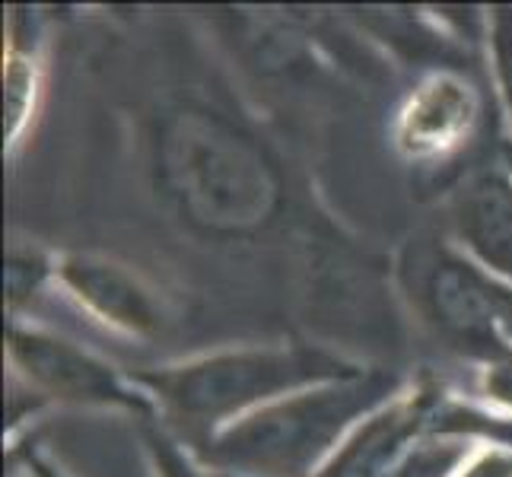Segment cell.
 <instances>
[{
  "mask_svg": "<svg viewBox=\"0 0 512 477\" xmlns=\"http://www.w3.org/2000/svg\"><path fill=\"white\" fill-rule=\"evenodd\" d=\"M156 182L182 220L207 236H249L280 207V175L249 134L201 109L156 131Z\"/></svg>",
  "mask_w": 512,
  "mask_h": 477,
  "instance_id": "1",
  "label": "cell"
},
{
  "mask_svg": "<svg viewBox=\"0 0 512 477\" xmlns=\"http://www.w3.org/2000/svg\"><path fill=\"white\" fill-rule=\"evenodd\" d=\"M385 392L388 379L373 376L353 379L350 385L328 388V392L290 398L223 433L207 458L226 468L268 477H296L353 417L376 404Z\"/></svg>",
  "mask_w": 512,
  "mask_h": 477,
  "instance_id": "2",
  "label": "cell"
},
{
  "mask_svg": "<svg viewBox=\"0 0 512 477\" xmlns=\"http://www.w3.org/2000/svg\"><path fill=\"white\" fill-rule=\"evenodd\" d=\"M357 379L353 369H341L322 353L306 350H264V353H226L185 369L144 376L169 408L194 423H214L258 398L315 379Z\"/></svg>",
  "mask_w": 512,
  "mask_h": 477,
  "instance_id": "3",
  "label": "cell"
},
{
  "mask_svg": "<svg viewBox=\"0 0 512 477\" xmlns=\"http://www.w3.org/2000/svg\"><path fill=\"white\" fill-rule=\"evenodd\" d=\"M414 299L423 315L468 347L490 350L503 328L509 290L493 287L471 264L449 252L414 255Z\"/></svg>",
  "mask_w": 512,
  "mask_h": 477,
  "instance_id": "4",
  "label": "cell"
},
{
  "mask_svg": "<svg viewBox=\"0 0 512 477\" xmlns=\"http://www.w3.org/2000/svg\"><path fill=\"white\" fill-rule=\"evenodd\" d=\"M10 350L26 373L39 385H45L51 395L74 398V401L131 404V398L121 392L118 379L109 373V366L96 363L93 357H86L83 350L70 347L64 341L16 331L10 338Z\"/></svg>",
  "mask_w": 512,
  "mask_h": 477,
  "instance_id": "5",
  "label": "cell"
},
{
  "mask_svg": "<svg viewBox=\"0 0 512 477\" xmlns=\"http://www.w3.org/2000/svg\"><path fill=\"white\" fill-rule=\"evenodd\" d=\"M61 274L67 284L77 290L80 299H86L102 318H109V322L121 328L150 331L160 322L150 296L140 290L125 271L112 268V264L93 261V258H67Z\"/></svg>",
  "mask_w": 512,
  "mask_h": 477,
  "instance_id": "6",
  "label": "cell"
},
{
  "mask_svg": "<svg viewBox=\"0 0 512 477\" xmlns=\"http://www.w3.org/2000/svg\"><path fill=\"white\" fill-rule=\"evenodd\" d=\"M462 236L493 268L512 274V185L506 179H484L458 207Z\"/></svg>",
  "mask_w": 512,
  "mask_h": 477,
  "instance_id": "7",
  "label": "cell"
},
{
  "mask_svg": "<svg viewBox=\"0 0 512 477\" xmlns=\"http://www.w3.org/2000/svg\"><path fill=\"white\" fill-rule=\"evenodd\" d=\"M468 121V96L458 86H436L420 105L411 109L408 131L414 147H443Z\"/></svg>",
  "mask_w": 512,
  "mask_h": 477,
  "instance_id": "8",
  "label": "cell"
},
{
  "mask_svg": "<svg viewBox=\"0 0 512 477\" xmlns=\"http://www.w3.org/2000/svg\"><path fill=\"white\" fill-rule=\"evenodd\" d=\"M471 477H512V458L506 455H493L484 465L471 471Z\"/></svg>",
  "mask_w": 512,
  "mask_h": 477,
  "instance_id": "9",
  "label": "cell"
},
{
  "mask_svg": "<svg viewBox=\"0 0 512 477\" xmlns=\"http://www.w3.org/2000/svg\"><path fill=\"white\" fill-rule=\"evenodd\" d=\"M487 385H490V392H493V395H500V398L512 401V363H509V366H500V369H493L490 379H487Z\"/></svg>",
  "mask_w": 512,
  "mask_h": 477,
  "instance_id": "10",
  "label": "cell"
},
{
  "mask_svg": "<svg viewBox=\"0 0 512 477\" xmlns=\"http://www.w3.org/2000/svg\"><path fill=\"white\" fill-rule=\"evenodd\" d=\"M39 477H51V474H48V468H42V465H39Z\"/></svg>",
  "mask_w": 512,
  "mask_h": 477,
  "instance_id": "11",
  "label": "cell"
},
{
  "mask_svg": "<svg viewBox=\"0 0 512 477\" xmlns=\"http://www.w3.org/2000/svg\"><path fill=\"white\" fill-rule=\"evenodd\" d=\"M509 156H512V150H509Z\"/></svg>",
  "mask_w": 512,
  "mask_h": 477,
  "instance_id": "12",
  "label": "cell"
}]
</instances>
